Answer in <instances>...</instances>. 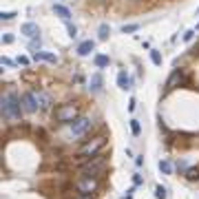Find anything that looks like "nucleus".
Instances as JSON below:
<instances>
[{"label":"nucleus","instance_id":"5701e85b","mask_svg":"<svg viewBox=\"0 0 199 199\" xmlns=\"http://www.w3.org/2000/svg\"><path fill=\"white\" fill-rule=\"evenodd\" d=\"M16 16V11H2V13H0V18H2V20H11Z\"/></svg>","mask_w":199,"mask_h":199},{"label":"nucleus","instance_id":"f03ea898","mask_svg":"<svg viewBox=\"0 0 199 199\" xmlns=\"http://www.w3.org/2000/svg\"><path fill=\"white\" fill-rule=\"evenodd\" d=\"M104 168H106V159L100 155H93V159L82 166V175L84 177H97L100 172H104Z\"/></svg>","mask_w":199,"mask_h":199},{"label":"nucleus","instance_id":"dca6fc26","mask_svg":"<svg viewBox=\"0 0 199 199\" xmlns=\"http://www.w3.org/2000/svg\"><path fill=\"white\" fill-rule=\"evenodd\" d=\"M100 36V40H109V36H111V27H109V24H100V31H97Z\"/></svg>","mask_w":199,"mask_h":199},{"label":"nucleus","instance_id":"a878e982","mask_svg":"<svg viewBox=\"0 0 199 199\" xmlns=\"http://www.w3.org/2000/svg\"><path fill=\"white\" fill-rule=\"evenodd\" d=\"M188 179H199V170H188Z\"/></svg>","mask_w":199,"mask_h":199},{"label":"nucleus","instance_id":"412c9836","mask_svg":"<svg viewBox=\"0 0 199 199\" xmlns=\"http://www.w3.org/2000/svg\"><path fill=\"white\" fill-rule=\"evenodd\" d=\"M131 133H133L135 137L142 133V126H139V122H137V119H131Z\"/></svg>","mask_w":199,"mask_h":199},{"label":"nucleus","instance_id":"7ed1b4c3","mask_svg":"<svg viewBox=\"0 0 199 199\" xmlns=\"http://www.w3.org/2000/svg\"><path fill=\"white\" fill-rule=\"evenodd\" d=\"M53 117H56V122H73V119H78V106L75 104H62V106H58L56 109V113H53Z\"/></svg>","mask_w":199,"mask_h":199},{"label":"nucleus","instance_id":"7c9ffc66","mask_svg":"<svg viewBox=\"0 0 199 199\" xmlns=\"http://www.w3.org/2000/svg\"><path fill=\"white\" fill-rule=\"evenodd\" d=\"M135 104H137L135 100H131V102H129V111H135Z\"/></svg>","mask_w":199,"mask_h":199},{"label":"nucleus","instance_id":"c85d7f7f","mask_svg":"<svg viewBox=\"0 0 199 199\" xmlns=\"http://www.w3.org/2000/svg\"><path fill=\"white\" fill-rule=\"evenodd\" d=\"M2 64H5V66H13L16 62H13V60H9V58H2Z\"/></svg>","mask_w":199,"mask_h":199},{"label":"nucleus","instance_id":"2f4dec72","mask_svg":"<svg viewBox=\"0 0 199 199\" xmlns=\"http://www.w3.org/2000/svg\"><path fill=\"white\" fill-rule=\"evenodd\" d=\"M80 199H93L91 195H80Z\"/></svg>","mask_w":199,"mask_h":199},{"label":"nucleus","instance_id":"6e6552de","mask_svg":"<svg viewBox=\"0 0 199 199\" xmlns=\"http://www.w3.org/2000/svg\"><path fill=\"white\" fill-rule=\"evenodd\" d=\"M184 80H186V71H184V69H175V71L170 73V78L166 80V89H168V91L177 89L179 84H184Z\"/></svg>","mask_w":199,"mask_h":199},{"label":"nucleus","instance_id":"39448f33","mask_svg":"<svg viewBox=\"0 0 199 199\" xmlns=\"http://www.w3.org/2000/svg\"><path fill=\"white\" fill-rule=\"evenodd\" d=\"M104 144H106V137H102V135H100V137H93L91 142H86V144L80 148V155H95Z\"/></svg>","mask_w":199,"mask_h":199},{"label":"nucleus","instance_id":"423d86ee","mask_svg":"<svg viewBox=\"0 0 199 199\" xmlns=\"http://www.w3.org/2000/svg\"><path fill=\"white\" fill-rule=\"evenodd\" d=\"M97 190V177H82L78 182V192L80 195H93Z\"/></svg>","mask_w":199,"mask_h":199},{"label":"nucleus","instance_id":"ddd939ff","mask_svg":"<svg viewBox=\"0 0 199 199\" xmlns=\"http://www.w3.org/2000/svg\"><path fill=\"white\" fill-rule=\"evenodd\" d=\"M53 13H56L58 18H62L64 22H69V18H71L69 7H64V5H60V2H56V5H53Z\"/></svg>","mask_w":199,"mask_h":199},{"label":"nucleus","instance_id":"cd10ccee","mask_svg":"<svg viewBox=\"0 0 199 199\" xmlns=\"http://www.w3.org/2000/svg\"><path fill=\"white\" fill-rule=\"evenodd\" d=\"M133 192H135V188H129V190H126V195L119 197V199H133Z\"/></svg>","mask_w":199,"mask_h":199},{"label":"nucleus","instance_id":"aec40b11","mask_svg":"<svg viewBox=\"0 0 199 199\" xmlns=\"http://www.w3.org/2000/svg\"><path fill=\"white\" fill-rule=\"evenodd\" d=\"M139 29V24L137 22H133V24H124L122 27V33H133V31H137Z\"/></svg>","mask_w":199,"mask_h":199},{"label":"nucleus","instance_id":"f8f14e48","mask_svg":"<svg viewBox=\"0 0 199 199\" xmlns=\"http://www.w3.org/2000/svg\"><path fill=\"white\" fill-rule=\"evenodd\" d=\"M89 91L91 93H100L102 91V75L100 73H93L91 80H89Z\"/></svg>","mask_w":199,"mask_h":199},{"label":"nucleus","instance_id":"6ab92c4d","mask_svg":"<svg viewBox=\"0 0 199 199\" xmlns=\"http://www.w3.org/2000/svg\"><path fill=\"white\" fill-rule=\"evenodd\" d=\"M155 197H157V199H168V190H166L164 186H157V188H155Z\"/></svg>","mask_w":199,"mask_h":199},{"label":"nucleus","instance_id":"b1692460","mask_svg":"<svg viewBox=\"0 0 199 199\" xmlns=\"http://www.w3.org/2000/svg\"><path fill=\"white\" fill-rule=\"evenodd\" d=\"M192 38H195V31H192V29H190V31H186V33H184V40H186V42H190V40H192Z\"/></svg>","mask_w":199,"mask_h":199},{"label":"nucleus","instance_id":"20e7f679","mask_svg":"<svg viewBox=\"0 0 199 199\" xmlns=\"http://www.w3.org/2000/svg\"><path fill=\"white\" fill-rule=\"evenodd\" d=\"M91 129H93V119H91V117H78V119L71 122V135H73V137H82V135H86Z\"/></svg>","mask_w":199,"mask_h":199},{"label":"nucleus","instance_id":"9d476101","mask_svg":"<svg viewBox=\"0 0 199 199\" xmlns=\"http://www.w3.org/2000/svg\"><path fill=\"white\" fill-rule=\"evenodd\" d=\"M93 49H95V40H84V42H80V44H78L75 53H78V56H82V58H86V56H91Z\"/></svg>","mask_w":199,"mask_h":199},{"label":"nucleus","instance_id":"393cba45","mask_svg":"<svg viewBox=\"0 0 199 199\" xmlns=\"http://www.w3.org/2000/svg\"><path fill=\"white\" fill-rule=\"evenodd\" d=\"M2 42H5V44H11V42H13V36H11V33H5V36H2Z\"/></svg>","mask_w":199,"mask_h":199},{"label":"nucleus","instance_id":"4be33fe9","mask_svg":"<svg viewBox=\"0 0 199 199\" xmlns=\"http://www.w3.org/2000/svg\"><path fill=\"white\" fill-rule=\"evenodd\" d=\"M66 29H69V36H71V38H75V36H78V29H75V24L66 22Z\"/></svg>","mask_w":199,"mask_h":199},{"label":"nucleus","instance_id":"0eeeda50","mask_svg":"<svg viewBox=\"0 0 199 199\" xmlns=\"http://www.w3.org/2000/svg\"><path fill=\"white\" fill-rule=\"evenodd\" d=\"M22 109H24V113H36L40 109L38 97H36V91H29V93L22 95Z\"/></svg>","mask_w":199,"mask_h":199},{"label":"nucleus","instance_id":"bb28decb","mask_svg":"<svg viewBox=\"0 0 199 199\" xmlns=\"http://www.w3.org/2000/svg\"><path fill=\"white\" fill-rule=\"evenodd\" d=\"M16 62H18V64H22V66H27V64H29V58H24V56H20V58H18Z\"/></svg>","mask_w":199,"mask_h":199},{"label":"nucleus","instance_id":"473e14b6","mask_svg":"<svg viewBox=\"0 0 199 199\" xmlns=\"http://www.w3.org/2000/svg\"><path fill=\"white\" fill-rule=\"evenodd\" d=\"M197 16H199V7H197Z\"/></svg>","mask_w":199,"mask_h":199},{"label":"nucleus","instance_id":"4468645a","mask_svg":"<svg viewBox=\"0 0 199 199\" xmlns=\"http://www.w3.org/2000/svg\"><path fill=\"white\" fill-rule=\"evenodd\" d=\"M117 86H119L122 91H129V89H131V78L126 75V71H119V73H117Z\"/></svg>","mask_w":199,"mask_h":199},{"label":"nucleus","instance_id":"2eb2a0df","mask_svg":"<svg viewBox=\"0 0 199 199\" xmlns=\"http://www.w3.org/2000/svg\"><path fill=\"white\" fill-rule=\"evenodd\" d=\"M93 62H95V66H97V69H104V66H109V64H111L109 56H102V53L93 56Z\"/></svg>","mask_w":199,"mask_h":199},{"label":"nucleus","instance_id":"a211bd4d","mask_svg":"<svg viewBox=\"0 0 199 199\" xmlns=\"http://www.w3.org/2000/svg\"><path fill=\"white\" fill-rule=\"evenodd\" d=\"M151 60H153V64L162 66V53H159V51H155V49H151Z\"/></svg>","mask_w":199,"mask_h":199},{"label":"nucleus","instance_id":"c756f323","mask_svg":"<svg viewBox=\"0 0 199 199\" xmlns=\"http://www.w3.org/2000/svg\"><path fill=\"white\" fill-rule=\"evenodd\" d=\"M133 182H135V186H139V184H144V179H142V175H135V177H133Z\"/></svg>","mask_w":199,"mask_h":199},{"label":"nucleus","instance_id":"f3484780","mask_svg":"<svg viewBox=\"0 0 199 199\" xmlns=\"http://www.w3.org/2000/svg\"><path fill=\"white\" fill-rule=\"evenodd\" d=\"M159 170L164 172V175H170V172H172V166H170V162L162 159V162H159Z\"/></svg>","mask_w":199,"mask_h":199},{"label":"nucleus","instance_id":"9b49d317","mask_svg":"<svg viewBox=\"0 0 199 199\" xmlns=\"http://www.w3.org/2000/svg\"><path fill=\"white\" fill-rule=\"evenodd\" d=\"M36 97H38V104H40V109H49V106L53 104L51 95H49L46 91H36Z\"/></svg>","mask_w":199,"mask_h":199},{"label":"nucleus","instance_id":"1a4fd4ad","mask_svg":"<svg viewBox=\"0 0 199 199\" xmlns=\"http://www.w3.org/2000/svg\"><path fill=\"white\" fill-rule=\"evenodd\" d=\"M20 33L27 36V38H40V29H38L36 22H24L20 27Z\"/></svg>","mask_w":199,"mask_h":199},{"label":"nucleus","instance_id":"f257e3e1","mask_svg":"<svg viewBox=\"0 0 199 199\" xmlns=\"http://www.w3.org/2000/svg\"><path fill=\"white\" fill-rule=\"evenodd\" d=\"M22 100L16 95V93H7L2 95V117L7 122H18L20 115H22Z\"/></svg>","mask_w":199,"mask_h":199}]
</instances>
